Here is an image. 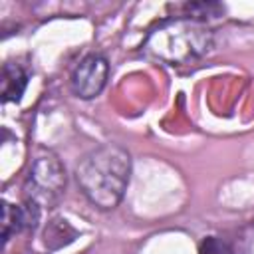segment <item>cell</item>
I'll return each instance as SVG.
<instances>
[{
    "instance_id": "cell-1",
    "label": "cell",
    "mask_w": 254,
    "mask_h": 254,
    "mask_svg": "<svg viewBox=\"0 0 254 254\" xmlns=\"http://www.w3.org/2000/svg\"><path fill=\"white\" fill-rule=\"evenodd\" d=\"M131 179V155L117 143L89 151L75 167V181L85 198L101 210L115 208Z\"/></svg>"
},
{
    "instance_id": "cell-2",
    "label": "cell",
    "mask_w": 254,
    "mask_h": 254,
    "mask_svg": "<svg viewBox=\"0 0 254 254\" xmlns=\"http://www.w3.org/2000/svg\"><path fill=\"white\" fill-rule=\"evenodd\" d=\"M212 44V32L202 22L175 18L159 24L149 34L145 50L169 65H183L206 56Z\"/></svg>"
},
{
    "instance_id": "cell-3",
    "label": "cell",
    "mask_w": 254,
    "mask_h": 254,
    "mask_svg": "<svg viewBox=\"0 0 254 254\" xmlns=\"http://www.w3.org/2000/svg\"><path fill=\"white\" fill-rule=\"evenodd\" d=\"M65 189V169L54 155L38 157L30 167L26 190L28 198L42 204H52L60 198Z\"/></svg>"
},
{
    "instance_id": "cell-4",
    "label": "cell",
    "mask_w": 254,
    "mask_h": 254,
    "mask_svg": "<svg viewBox=\"0 0 254 254\" xmlns=\"http://www.w3.org/2000/svg\"><path fill=\"white\" fill-rule=\"evenodd\" d=\"M109 77V62L101 54H89L85 56L71 71L69 85L71 91L81 99H93L97 97Z\"/></svg>"
},
{
    "instance_id": "cell-5",
    "label": "cell",
    "mask_w": 254,
    "mask_h": 254,
    "mask_svg": "<svg viewBox=\"0 0 254 254\" xmlns=\"http://www.w3.org/2000/svg\"><path fill=\"white\" fill-rule=\"evenodd\" d=\"M40 208L42 206L32 198H26V202L20 206L4 200L2 202V242L6 244L14 234L22 230H34L40 222V212H42Z\"/></svg>"
},
{
    "instance_id": "cell-6",
    "label": "cell",
    "mask_w": 254,
    "mask_h": 254,
    "mask_svg": "<svg viewBox=\"0 0 254 254\" xmlns=\"http://www.w3.org/2000/svg\"><path fill=\"white\" fill-rule=\"evenodd\" d=\"M2 101H20V97L24 95L26 87H28V71L16 64V62H6L2 67Z\"/></svg>"
},
{
    "instance_id": "cell-7",
    "label": "cell",
    "mask_w": 254,
    "mask_h": 254,
    "mask_svg": "<svg viewBox=\"0 0 254 254\" xmlns=\"http://www.w3.org/2000/svg\"><path fill=\"white\" fill-rule=\"evenodd\" d=\"M183 10H185V16L200 22L206 16H218L222 12V6L214 2H190V4H183Z\"/></svg>"
},
{
    "instance_id": "cell-8",
    "label": "cell",
    "mask_w": 254,
    "mask_h": 254,
    "mask_svg": "<svg viewBox=\"0 0 254 254\" xmlns=\"http://www.w3.org/2000/svg\"><path fill=\"white\" fill-rule=\"evenodd\" d=\"M198 254H234V248L218 236H206L198 244Z\"/></svg>"
}]
</instances>
